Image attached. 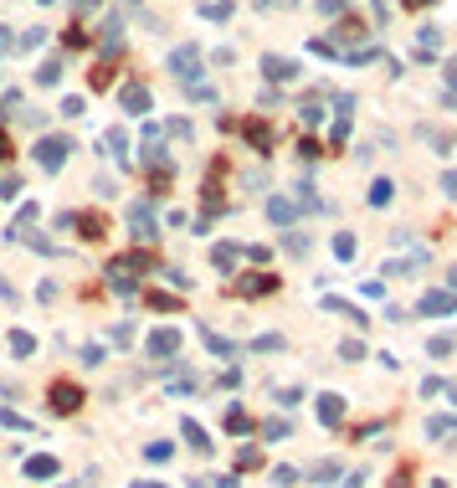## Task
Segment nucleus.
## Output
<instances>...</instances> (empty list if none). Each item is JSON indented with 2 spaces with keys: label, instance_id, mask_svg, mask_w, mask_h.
Here are the masks:
<instances>
[{
  "label": "nucleus",
  "instance_id": "f257e3e1",
  "mask_svg": "<svg viewBox=\"0 0 457 488\" xmlns=\"http://www.w3.org/2000/svg\"><path fill=\"white\" fill-rule=\"evenodd\" d=\"M67 154H72V139H62V134H41L36 139V165L47 175H57L62 165H67Z\"/></svg>",
  "mask_w": 457,
  "mask_h": 488
},
{
  "label": "nucleus",
  "instance_id": "f03ea898",
  "mask_svg": "<svg viewBox=\"0 0 457 488\" xmlns=\"http://www.w3.org/2000/svg\"><path fill=\"white\" fill-rule=\"evenodd\" d=\"M108 268H119V273H128V278H134V273H149V268H160V257L149 252V247H139V252H123V257H114Z\"/></svg>",
  "mask_w": 457,
  "mask_h": 488
},
{
  "label": "nucleus",
  "instance_id": "7ed1b4c3",
  "mask_svg": "<svg viewBox=\"0 0 457 488\" xmlns=\"http://www.w3.org/2000/svg\"><path fill=\"white\" fill-rule=\"evenodd\" d=\"M277 278L272 273H247V278H236L231 283V293H242V298H257V293H272Z\"/></svg>",
  "mask_w": 457,
  "mask_h": 488
},
{
  "label": "nucleus",
  "instance_id": "20e7f679",
  "mask_svg": "<svg viewBox=\"0 0 457 488\" xmlns=\"http://www.w3.org/2000/svg\"><path fill=\"white\" fill-rule=\"evenodd\" d=\"M128 227H134L139 242H155V237H160V232H155V216H149V201H134V206H128Z\"/></svg>",
  "mask_w": 457,
  "mask_h": 488
},
{
  "label": "nucleus",
  "instance_id": "39448f33",
  "mask_svg": "<svg viewBox=\"0 0 457 488\" xmlns=\"http://www.w3.org/2000/svg\"><path fill=\"white\" fill-rule=\"evenodd\" d=\"M77 406H82V391H77L72 381H52V411L67 416V411H77Z\"/></svg>",
  "mask_w": 457,
  "mask_h": 488
},
{
  "label": "nucleus",
  "instance_id": "423d86ee",
  "mask_svg": "<svg viewBox=\"0 0 457 488\" xmlns=\"http://www.w3.org/2000/svg\"><path fill=\"white\" fill-rule=\"evenodd\" d=\"M72 227L82 232V242H103V237H108V216H103V211H82Z\"/></svg>",
  "mask_w": 457,
  "mask_h": 488
},
{
  "label": "nucleus",
  "instance_id": "0eeeda50",
  "mask_svg": "<svg viewBox=\"0 0 457 488\" xmlns=\"http://www.w3.org/2000/svg\"><path fill=\"white\" fill-rule=\"evenodd\" d=\"M119 103H123V114H149V87L144 82H123Z\"/></svg>",
  "mask_w": 457,
  "mask_h": 488
},
{
  "label": "nucleus",
  "instance_id": "6e6552de",
  "mask_svg": "<svg viewBox=\"0 0 457 488\" xmlns=\"http://www.w3.org/2000/svg\"><path fill=\"white\" fill-rule=\"evenodd\" d=\"M175 349H180L175 329H155V335H149V354H160V360H165V354H175Z\"/></svg>",
  "mask_w": 457,
  "mask_h": 488
},
{
  "label": "nucleus",
  "instance_id": "1a4fd4ad",
  "mask_svg": "<svg viewBox=\"0 0 457 488\" xmlns=\"http://www.w3.org/2000/svg\"><path fill=\"white\" fill-rule=\"evenodd\" d=\"M36 211H41L36 201H26V206H21V211H16V221H11V227H6V242H21V232H26V227H31V221H36Z\"/></svg>",
  "mask_w": 457,
  "mask_h": 488
},
{
  "label": "nucleus",
  "instance_id": "9d476101",
  "mask_svg": "<svg viewBox=\"0 0 457 488\" xmlns=\"http://www.w3.org/2000/svg\"><path fill=\"white\" fill-rule=\"evenodd\" d=\"M195 62H201V52H195V47H180L175 57H170V72H175V77H190Z\"/></svg>",
  "mask_w": 457,
  "mask_h": 488
},
{
  "label": "nucleus",
  "instance_id": "9b49d317",
  "mask_svg": "<svg viewBox=\"0 0 457 488\" xmlns=\"http://www.w3.org/2000/svg\"><path fill=\"white\" fill-rule=\"evenodd\" d=\"M108 288H114L119 298H139V283L128 278V273H119V268H108Z\"/></svg>",
  "mask_w": 457,
  "mask_h": 488
},
{
  "label": "nucleus",
  "instance_id": "f8f14e48",
  "mask_svg": "<svg viewBox=\"0 0 457 488\" xmlns=\"http://www.w3.org/2000/svg\"><path fill=\"white\" fill-rule=\"evenodd\" d=\"M247 139H252L257 154H268V149H272V129H268L263 119H252V124H247Z\"/></svg>",
  "mask_w": 457,
  "mask_h": 488
},
{
  "label": "nucleus",
  "instance_id": "ddd939ff",
  "mask_svg": "<svg viewBox=\"0 0 457 488\" xmlns=\"http://www.w3.org/2000/svg\"><path fill=\"white\" fill-rule=\"evenodd\" d=\"M263 72H268L272 82H288L298 67H293V62H282V57H263Z\"/></svg>",
  "mask_w": 457,
  "mask_h": 488
},
{
  "label": "nucleus",
  "instance_id": "4468645a",
  "mask_svg": "<svg viewBox=\"0 0 457 488\" xmlns=\"http://www.w3.org/2000/svg\"><path fill=\"white\" fill-rule=\"evenodd\" d=\"M144 303L155 308V314H180V298L175 293H144Z\"/></svg>",
  "mask_w": 457,
  "mask_h": 488
},
{
  "label": "nucleus",
  "instance_id": "2eb2a0df",
  "mask_svg": "<svg viewBox=\"0 0 457 488\" xmlns=\"http://www.w3.org/2000/svg\"><path fill=\"white\" fill-rule=\"evenodd\" d=\"M62 41H67L72 52H82V47H88V41H93V31L82 26V21H72V26H67V36H62Z\"/></svg>",
  "mask_w": 457,
  "mask_h": 488
},
{
  "label": "nucleus",
  "instance_id": "dca6fc26",
  "mask_svg": "<svg viewBox=\"0 0 457 488\" xmlns=\"http://www.w3.org/2000/svg\"><path fill=\"white\" fill-rule=\"evenodd\" d=\"M36 82H41V87H57V82H62V62H57V57L41 62V67H36Z\"/></svg>",
  "mask_w": 457,
  "mask_h": 488
},
{
  "label": "nucleus",
  "instance_id": "f3484780",
  "mask_svg": "<svg viewBox=\"0 0 457 488\" xmlns=\"http://www.w3.org/2000/svg\"><path fill=\"white\" fill-rule=\"evenodd\" d=\"M211 257H216V268H236V257H242V247H231V242H221V247H216Z\"/></svg>",
  "mask_w": 457,
  "mask_h": 488
},
{
  "label": "nucleus",
  "instance_id": "a211bd4d",
  "mask_svg": "<svg viewBox=\"0 0 457 488\" xmlns=\"http://www.w3.org/2000/svg\"><path fill=\"white\" fill-rule=\"evenodd\" d=\"M11 349L16 354H36V340L26 335V329H11Z\"/></svg>",
  "mask_w": 457,
  "mask_h": 488
},
{
  "label": "nucleus",
  "instance_id": "6ab92c4d",
  "mask_svg": "<svg viewBox=\"0 0 457 488\" xmlns=\"http://www.w3.org/2000/svg\"><path fill=\"white\" fill-rule=\"evenodd\" d=\"M268 216H272V221H293V201H282V195H272V201H268Z\"/></svg>",
  "mask_w": 457,
  "mask_h": 488
},
{
  "label": "nucleus",
  "instance_id": "aec40b11",
  "mask_svg": "<svg viewBox=\"0 0 457 488\" xmlns=\"http://www.w3.org/2000/svg\"><path fill=\"white\" fill-rule=\"evenodd\" d=\"M41 41H47V26H36V31H21V36H16V47H21V52H31V47H41Z\"/></svg>",
  "mask_w": 457,
  "mask_h": 488
},
{
  "label": "nucleus",
  "instance_id": "412c9836",
  "mask_svg": "<svg viewBox=\"0 0 457 488\" xmlns=\"http://www.w3.org/2000/svg\"><path fill=\"white\" fill-rule=\"evenodd\" d=\"M88 82H93V87H108V82H114V62H108V57H103V62H98V67H93V77H88Z\"/></svg>",
  "mask_w": 457,
  "mask_h": 488
},
{
  "label": "nucleus",
  "instance_id": "4be33fe9",
  "mask_svg": "<svg viewBox=\"0 0 457 488\" xmlns=\"http://www.w3.org/2000/svg\"><path fill=\"white\" fill-rule=\"evenodd\" d=\"M108 149H114V154H119V160H123V154H128V134H123V129H108Z\"/></svg>",
  "mask_w": 457,
  "mask_h": 488
},
{
  "label": "nucleus",
  "instance_id": "5701e85b",
  "mask_svg": "<svg viewBox=\"0 0 457 488\" xmlns=\"http://www.w3.org/2000/svg\"><path fill=\"white\" fill-rule=\"evenodd\" d=\"M62 114H67V119H82V114H88V103H82V98H62Z\"/></svg>",
  "mask_w": 457,
  "mask_h": 488
},
{
  "label": "nucleus",
  "instance_id": "b1692460",
  "mask_svg": "<svg viewBox=\"0 0 457 488\" xmlns=\"http://www.w3.org/2000/svg\"><path fill=\"white\" fill-rule=\"evenodd\" d=\"M16 190H21V180H16V175H0V201H11Z\"/></svg>",
  "mask_w": 457,
  "mask_h": 488
},
{
  "label": "nucleus",
  "instance_id": "393cba45",
  "mask_svg": "<svg viewBox=\"0 0 457 488\" xmlns=\"http://www.w3.org/2000/svg\"><path fill=\"white\" fill-rule=\"evenodd\" d=\"M52 468H57V462H52V457H36V462H31V478H47Z\"/></svg>",
  "mask_w": 457,
  "mask_h": 488
},
{
  "label": "nucleus",
  "instance_id": "a878e982",
  "mask_svg": "<svg viewBox=\"0 0 457 488\" xmlns=\"http://www.w3.org/2000/svg\"><path fill=\"white\" fill-rule=\"evenodd\" d=\"M93 11H98V0H72V16H77V21H82V16H93Z\"/></svg>",
  "mask_w": 457,
  "mask_h": 488
},
{
  "label": "nucleus",
  "instance_id": "bb28decb",
  "mask_svg": "<svg viewBox=\"0 0 457 488\" xmlns=\"http://www.w3.org/2000/svg\"><path fill=\"white\" fill-rule=\"evenodd\" d=\"M11 154H16V149H11V134H6V129H0V165H6Z\"/></svg>",
  "mask_w": 457,
  "mask_h": 488
},
{
  "label": "nucleus",
  "instance_id": "cd10ccee",
  "mask_svg": "<svg viewBox=\"0 0 457 488\" xmlns=\"http://www.w3.org/2000/svg\"><path fill=\"white\" fill-rule=\"evenodd\" d=\"M0 52H16V36H11V26H0Z\"/></svg>",
  "mask_w": 457,
  "mask_h": 488
},
{
  "label": "nucleus",
  "instance_id": "c85d7f7f",
  "mask_svg": "<svg viewBox=\"0 0 457 488\" xmlns=\"http://www.w3.org/2000/svg\"><path fill=\"white\" fill-rule=\"evenodd\" d=\"M0 298H16V288H11L6 278H0Z\"/></svg>",
  "mask_w": 457,
  "mask_h": 488
},
{
  "label": "nucleus",
  "instance_id": "c756f323",
  "mask_svg": "<svg viewBox=\"0 0 457 488\" xmlns=\"http://www.w3.org/2000/svg\"><path fill=\"white\" fill-rule=\"evenodd\" d=\"M406 6H426V0H406Z\"/></svg>",
  "mask_w": 457,
  "mask_h": 488
},
{
  "label": "nucleus",
  "instance_id": "7c9ffc66",
  "mask_svg": "<svg viewBox=\"0 0 457 488\" xmlns=\"http://www.w3.org/2000/svg\"><path fill=\"white\" fill-rule=\"evenodd\" d=\"M41 6H52V0H41Z\"/></svg>",
  "mask_w": 457,
  "mask_h": 488
}]
</instances>
